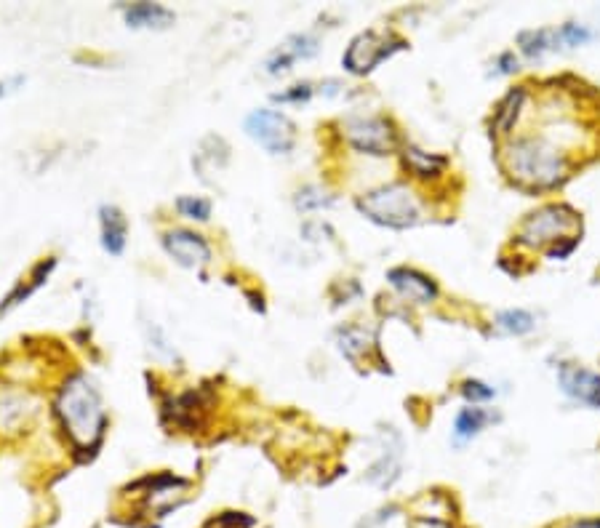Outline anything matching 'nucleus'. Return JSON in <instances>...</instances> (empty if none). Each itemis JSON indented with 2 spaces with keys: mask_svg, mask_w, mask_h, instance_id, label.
<instances>
[{
  "mask_svg": "<svg viewBox=\"0 0 600 528\" xmlns=\"http://www.w3.org/2000/svg\"><path fill=\"white\" fill-rule=\"evenodd\" d=\"M571 528H600V520H579Z\"/></svg>",
  "mask_w": 600,
  "mask_h": 528,
  "instance_id": "nucleus-27",
  "label": "nucleus"
},
{
  "mask_svg": "<svg viewBox=\"0 0 600 528\" xmlns=\"http://www.w3.org/2000/svg\"><path fill=\"white\" fill-rule=\"evenodd\" d=\"M387 280L392 283V288H398L400 294L416 304L432 302V299L438 296V286H435V283H432L427 275H422V272H416V270H408V267L390 270Z\"/></svg>",
  "mask_w": 600,
  "mask_h": 528,
  "instance_id": "nucleus-10",
  "label": "nucleus"
},
{
  "mask_svg": "<svg viewBox=\"0 0 600 528\" xmlns=\"http://www.w3.org/2000/svg\"><path fill=\"white\" fill-rule=\"evenodd\" d=\"M54 267H56L54 259H48V262H40L38 267H35V272H32L30 283H27V286H24V283H22V286L16 288L14 294H11L6 299V304H0V312L11 310V307H16V304L22 302V299H27V296H30L32 291H38V288L43 286V283H46L48 275H51V270H54Z\"/></svg>",
  "mask_w": 600,
  "mask_h": 528,
  "instance_id": "nucleus-17",
  "label": "nucleus"
},
{
  "mask_svg": "<svg viewBox=\"0 0 600 528\" xmlns=\"http://www.w3.org/2000/svg\"><path fill=\"white\" fill-rule=\"evenodd\" d=\"M126 22L131 27H168V24L174 22V14L168 11V8L158 6V3H136L126 11Z\"/></svg>",
  "mask_w": 600,
  "mask_h": 528,
  "instance_id": "nucleus-14",
  "label": "nucleus"
},
{
  "mask_svg": "<svg viewBox=\"0 0 600 528\" xmlns=\"http://www.w3.org/2000/svg\"><path fill=\"white\" fill-rule=\"evenodd\" d=\"M206 411H208V403L203 400L200 392H187V395H182V398L174 403V408H171V414H174L176 422L182 424V427H187V430L200 427Z\"/></svg>",
  "mask_w": 600,
  "mask_h": 528,
  "instance_id": "nucleus-13",
  "label": "nucleus"
},
{
  "mask_svg": "<svg viewBox=\"0 0 600 528\" xmlns=\"http://www.w3.org/2000/svg\"><path fill=\"white\" fill-rule=\"evenodd\" d=\"M496 326L502 328L504 334H528L534 328V315L526 310H504L496 315Z\"/></svg>",
  "mask_w": 600,
  "mask_h": 528,
  "instance_id": "nucleus-20",
  "label": "nucleus"
},
{
  "mask_svg": "<svg viewBox=\"0 0 600 528\" xmlns=\"http://www.w3.org/2000/svg\"><path fill=\"white\" fill-rule=\"evenodd\" d=\"M464 398L472 400V403H478V400H491L494 398V390L491 387H486L483 382H464L462 387Z\"/></svg>",
  "mask_w": 600,
  "mask_h": 528,
  "instance_id": "nucleus-24",
  "label": "nucleus"
},
{
  "mask_svg": "<svg viewBox=\"0 0 600 528\" xmlns=\"http://www.w3.org/2000/svg\"><path fill=\"white\" fill-rule=\"evenodd\" d=\"M296 206L304 208V211H312V208L331 206V198H328L323 190H318V187H307V190L299 192V198H296Z\"/></svg>",
  "mask_w": 600,
  "mask_h": 528,
  "instance_id": "nucleus-23",
  "label": "nucleus"
},
{
  "mask_svg": "<svg viewBox=\"0 0 600 528\" xmlns=\"http://www.w3.org/2000/svg\"><path fill=\"white\" fill-rule=\"evenodd\" d=\"M523 99H526V91L523 88H515L510 94L504 96L502 104H499V110L494 115V128L499 134H507L512 126H515V120L520 115V107H523Z\"/></svg>",
  "mask_w": 600,
  "mask_h": 528,
  "instance_id": "nucleus-16",
  "label": "nucleus"
},
{
  "mask_svg": "<svg viewBox=\"0 0 600 528\" xmlns=\"http://www.w3.org/2000/svg\"><path fill=\"white\" fill-rule=\"evenodd\" d=\"M408 528H451V526L435 518H414L411 523H408Z\"/></svg>",
  "mask_w": 600,
  "mask_h": 528,
  "instance_id": "nucleus-26",
  "label": "nucleus"
},
{
  "mask_svg": "<svg viewBox=\"0 0 600 528\" xmlns=\"http://www.w3.org/2000/svg\"><path fill=\"white\" fill-rule=\"evenodd\" d=\"M3 91H6V86H3V83H0V96H3Z\"/></svg>",
  "mask_w": 600,
  "mask_h": 528,
  "instance_id": "nucleus-28",
  "label": "nucleus"
},
{
  "mask_svg": "<svg viewBox=\"0 0 600 528\" xmlns=\"http://www.w3.org/2000/svg\"><path fill=\"white\" fill-rule=\"evenodd\" d=\"M347 139L355 150L368 155H387L395 147V134L382 118H350L347 120Z\"/></svg>",
  "mask_w": 600,
  "mask_h": 528,
  "instance_id": "nucleus-7",
  "label": "nucleus"
},
{
  "mask_svg": "<svg viewBox=\"0 0 600 528\" xmlns=\"http://www.w3.org/2000/svg\"><path fill=\"white\" fill-rule=\"evenodd\" d=\"M310 86H294V91H288V94H278L275 99L278 102H307L310 99Z\"/></svg>",
  "mask_w": 600,
  "mask_h": 528,
  "instance_id": "nucleus-25",
  "label": "nucleus"
},
{
  "mask_svg": "<svg viewBox=\"0 0 600 528\" xmlns=\"http://www.w3.org/2000/svg\"><path fill=\"white\" fill-rule=\"evenodd\" d=\"M315 54H318V40L310 38V35H294V38L286 40V46H280L278 51L270 56L267 72L278 75V72L288 70L296 59H310V56Z\"/></svg>",
  "mask_w": 600,
  "mask_h": 528,
  "instance_id": "nucleus-11",
  "label": "nucleus"
},
{
  "mask_svg": "<svg viewBox=\"0 0 600 528\" xmlns=\"http://www.w3.org/2000/svg\"><path fill=\"white\" fill-rule=\"evenodd\" d=\"M504 163L520 184L528 187H552L568 174L566 152L544 136H523L507 147Z\"/></svg>",
  "mask_w": 600,
  "mask_h": 528,
  "instance_id": "nucleus-2",
  "label": "nucleus"
},
{
  "mask_svg": "<svg viewBox=\"0 0 600 528\" xmlns=\"http://www.w3.org/2000/svg\"><path fill=\"white\" fill-rule=\"evenodd\" d=\"M403 48V40L395 38V35H384V32H360L358 38L352 40L347 54H344V67L355 75H366L382 64L384 59H390L395 51Z\"/></svg>",
  "mask_w": 600,
  "mask_h": 528,
  "instance_id": "nucleus-6",
  "label": "nucleus"
},
{
  "mask_svg": "<svg viewBox=\"0 0 600 528\" xmlns=\"http://www.w3.org/2000/svg\"><path fill=\"white\" fill-rule=\"evenodd\" d=\"M163 246L171 256H174L176 262L182 264V267H203V264L211 259V248L200 235L187 230H174L168 232L166 238H163Z\"/></svg>",
  "mask_w": 600,
  "mask_h": 528,
  "instance_id": "nucleus-8",
  "label": "nucleus"
},
{
  "mask_svg": "<svg viewBox=\"0 0 600 528\" xmlns=\"http://www.w3.org/2000/svg\"><path fill=\"white\" fill-rule=\"evenodd\" d=\"M99 216H102V246H104V251H107V254H112V256L123 254V248H126V232H128L126 216L120 214L115 206H102Z\"/></svg>",
  "mask_w": 600,
  "mask_h": 528,
  "instance_id": "nucleus-12",
  "label": "nucleus"
},
{
  "mask_svg": "<svg viewBox=\"0 0 600 528\" xmlns=\"http://www.w3.org/2000/svg\"><path fill=\"white\" fill-rule=\"evenodd\" d=\"M358 208L371 222L390 227V230H408L422 219V206L406 184H387V187L368 192L358 200Z\"/></svg>",
  "mask_w": 600,
  "mask_h": 528,
  "instance_id": "nucleus-3",
  "label": "nucleus"
},
{
  "mask_svg": "<svg viewBox=\"0 0 600 528\" xmlns=\"http://www.w3.org/2000/svg\"><path fill=\"white\" fill-rule=\"evenodd\" d=\"M406 166L411 168L416 176H435L446 168V158H440V155H427V152L416 150V147H408Z\"/></svg>",
  "mask_w": 600,
  "mask_h": 528,
  "instance_id": "nucleus-19",
  "label": "nucleus"
},
{
  "mask_svg": "<svg viewBox=\"0 0 600 528\" xmlns=\"http://www.w3.org/2000/svg\"><path fill=\"white\" fill-rule=\"evenodd\" d=\"M518 43H520V48H523V54L531 56V59L542 56L544 51H550V48H558V46H555V43H558V38H555V32H550V30L520 32Z\"/></svg>",
  "mask_w": 600,
  "mask_h": 528,
  "instance_id": "nucleus-18",
  "label": "nucleus"
},
{
  "mask_svg": "<svg viewBox=\"0 0 600 528\" xmlns=\"http://www.w3.org/2000/svg\"><path fill=\"white\" fill-rule=\"evenodd\" d=\"M246 134L272 155H286L296 142L294 123L275 110H256L246 118Z\"/></svg>",
  "mask_w": 600,
  "mask_h": 528,
  "instance_id": "nucleus-5",
  "label": "nucleus"
},
{
  "mask_svg": "<svg viewBox=\"0 0 600 528\" xmlns=\"http://www.w3.org/2000/svg\"><path fill=\"white\" fill-rule=\"evenodd\" d=\"M176 208L182 211V216L198 219V222H208V216H211V203H208L206 198H195V195L176 200Z\"/></svg>",
  "mask_w": 600,
  "mask_h": 528,
  "instance_id": "nucleus-21",
  "label": "nucleus"
},
{
  "mask_svg": "<svg viewBox=\"0 0 600 528\" xmlns=\"http://www.w3.org/2000/svg\"><path fill=\"white\" fill-rule=\"evenodd\" d=\"M579 227V216L566 206H544L536 214H531L520 227V243L523 246H544V243H555L563 238H576L571 230Z\"/></svg>",
  "mask_w": 600,
  "mask_h": 528,
  "instance_id": "nucleus-4",
  "label": "nucleus"
},
{
  "mask_svg": "<svg viewBox=\"0 0 600 528\" xmlns=\"http://www.w3.org/2000/svg\"><path fill=\"white\" fill-rule=\"evenodd\" d=\"M496 416L488 414V411H483V408H462L459 414H456V422H454V435L459 440H470L475 438L483 427H486L488 422H494Z\"/></svg>",
  "mask_w": 600,
  "mask_h": 528,
  "instance_id": "nucleus-15",
  "label": "nucleus"
},
{
  "mask_svg": "<svg viewBox=\"0 0 600 528\" xmlns=\"http://www.w3.org/2000/svg\"><path fill=\"white\" fill-rule=\"evenodd\" d=\"M56 411H59L64 430L80 451H88L99 443L104 432V408L99 390L86 376H72L64 382L59 400H56Z\"/></svg>",
  "mask_w": 600,
  "mask_h": 528,
  "instance_id": "nucleus-1",
  "label": "nucleus"
},
{
  "mask_svg": "<svg viewBox=\"0 0 600 528\" xmlns=\"http://www.w3.org/2000/svg\"><path fill=\"white\" fill-rule=\"evenodd\" d=\"M555 38H558V43H566V46H582V43H587L592 38V32L587 27H582V24H563L555 32Z\"/></svg>",
  "mask_w": 600,
  "mask_h": 528,
  "instance_id": "nucleus-22",
  "label": "nucleus"
},
{
  "mask_svg": "<svg viewBox=\"0 0 600 528\" xmlns=\"http://www.w3.org/2000/svg\"><path fill=\"white\" fill-rule=\"evenodd\" d=\"M560 387L568 398L587 403L592 408H600V376L579 366H563L560 368Z\"/></svg>",
  "mask_w": 600,
  "mask_h": 528,
  "instance_id": "nucleus-9",
  "label": "nucleus"
}]
</instances>
